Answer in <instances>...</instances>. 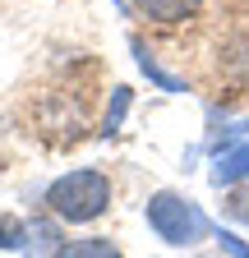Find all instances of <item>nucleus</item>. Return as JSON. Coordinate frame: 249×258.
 <instances>
[{"instance_id": "obj_1", "label": "nucleus", "mask_w": 249, "mask_h": 258, "mask_svg": "<svg viewBox=\"0 0 249 258\" xmlns=\"http://www.w3.org/2000/svg\"><path fill=\"white\" fill-rule=\"evenodd\" d=\"M143 217H148L152 231H157V240H166L175 249H190V244H199L212 231V221L203 217V208L194 199H184V194H175V189H157L148 199Z\"/></svg>"}, {"instance_id": "obj_2", "label": "nucleus", "mask_w": 249, "mask_h": 258, "mask_svg": "<svg viewBox=\"0 0 249 258\" xmlns=\"http://www.w3.org/2000/svg\"><path fill=\"white\" fill-rule=\"evenodd\" d=\"M46 203L60 221H97L111 208V180L102 171H70L46 189Z\"/></svg>"}, {"instance_id": "obj_3", "label": "nucleus", "mask_w": 249, "mask_h": 258, "mask_svg": "<svg viewBox=\"0 0 249 258\" xmlns=\"http://www.w3.org/2000/svg\"><path fill=\"white\" fill-rule=\"evenodd\" d=\"M208 180H212L217 189H235V184H249V143H240V148L222 152V157L212 161Z\"/></svg>"}, {"instance_id": "obj_4", "label": "nucleus", "mask_w": 249, "mask_h": 258, "mask_svg": "<svg viewBox=\"0 0 249 258\" xmlns=\"http://www.w3.org/2000/svg\"><path fill=\"white\" fill-rule=\"evenodd\" d=\"M130 5L148 19H157V23H184V19H194L203 0H130Z\"/></svg>"}, {"instance_id": "obj_5", "label": "nucleus", "mask_w": 249, "mask_h": 258, "mask_svg": "<svg viewBox=\"0 0 249 258\" xmlns=\"http://www.w3.org/2000/svg\"><path fill=\"white\" fill-rule=\"evenodd\" d=\"M55 258H120V249H115L106 235H88V240H74V244H65Z\"/></svg>"}, {"instance_id": "obj_6", "label": "nucleus", "mask_w": 249, "mask_h": 258, "mask_svg": "<svg viewBox=\"0 0 249 258\" xmlns=\"http://www.w3.org/2000/svg\"><path fill=\"white\" fill-rule=\"evenodd\" d=\"M130 46H134V55H139V70H143V74H148L152 83H157L162 92H184V83H180V79H171V74L162 70V64L152 60V51H148L143 42H130Z\"/></svg>"}, {"instance_id": "obj_7", "label": "nucleus", "mask_w": 249, "mask_h": 258, "mask_svg": "<svg viewBox=\"0 0 249 258\" xmlns=\"http://www.w3.org/2000/svg\"><path fill=\"white\" fill-rule=\"evenodd\" d=\"M28 235H33V231H28L19 217H0V249H23Z\"/></svg>"}, {"instance_id": "obj_8", "label": "nucleus", "mask_w": 249, "mask_h": 258, "mask_svg": "<svg viewBox=\"0 0 249 258\" xmlns=\"http://www.w3.org/2000/svg\"><path fill=\"white\" fill-rule=\"evenodd\" d=\"M125 111H130V88H115V97H111V106H106V120H102V134H106V139H111L115 129H120Z\"/></svg>"}, {"instance_id": "obj_9", "label": "nucleus", "mask_w": 249, "mask_h": 258, "mask_svg": "<svg viewBox=\"0 0 249 258\" xmlns=\"http://www.w3.org/2000/svg\"><path fill=\"white\" fill-rule=\"evenodd\" d=\"M226 217L240 221V226H249V184H235V189H231V199H226Z\"/></svg>"}, {"instance_id": "obj_10", "label": "nucleus", "mask_w": 249, "mask_h": 258, "mask_svg": "<svg viewBox=\"0 0 249 258\" xmlns=\"http://www.w3.org/2000/svg\"><path fill=\"white\" fill-rule=\"evenodd\" d=\"M217 244H222L231 258H249V244H244L240 235H231V231H217Z\"/></svg>"}]
</instances>
